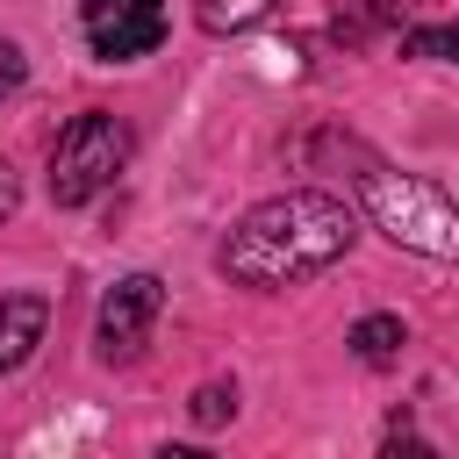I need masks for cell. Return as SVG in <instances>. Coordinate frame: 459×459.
<instances>
[{
	"instance_id": "8992f818",
	"label": "cell",
	"mask_w": 459,
	"mask_h": 459,
	"mask_svg": "<svg viewBox=\"0 0 459 459\" xmlns=\"http://www.w3.org/2000/svg\"><path fill=\"white\" fill-rule=\"evenodd\" d=\"M43 330H50V301L43 294H0V373L29 366Z\"/></svg>"
},
{
	"instance_id": "5b68a950",
	"label": "cell",
	"mask_w": 459,
	"mask_h": 459,
	"mask_svg": "<svg viewBox=\"0 0 459 459\" xmlns=\"http://www.w3.org/2000/svg\"><path fill=\"white\" fill-rule=\"evenodd\" d=\"M86 43L108 65L158 50L165 43V0H86Z\"/></svg>"
},
{
	"instance_id": "7c38bea8",
	"label": "cell",
	"mask_w": 459,
	"mask_h": 459,
	"mask_svg": "<svg viewBox=\"0 0 459 459\" xmlns=\"http://www.w3.org/2000/svg\"><path fill=\"white\" fill-rule=\"evenodd\" d=\"M14 208H22V179H14V172H7V165H0V222H7V215H14Z\"/></svg>"
},
{
	"instance_id": "9c48e42d",
	"label": "cell",
	"mask_w": 459,
	"mask_h": 459,
	"mask_svg": "<svg viewBox=\"0 0 459 459\" xmlns=\"http://www.w3.org/2000/svg\"><path fill=\"white\" fill-rule=\"evenodd\" d=\"M222 416H237V387H230V380H208V387H194V423H201V430H215Z\"/></svg>"
},
{
	"instance_id": "6da1fadb",
	"label": "cell",
	"mask_w": 459,
	"mask_h": 459,
	"mask_svg": "<svg viewBox=\"0 0 459 459\" xmlns=\"http://www.w3.org/2000/svg\"><path fill=\"white\" fill-rule=\"evenodd\" d=\"M359 222L337 194H316V186H294V194H273L258 201L230 244H222V273L237 287H301L316 273H330L344 251H351Z\"/></svg>"
},
{
	"instance_id": "30bf717a",
	"label": "cell",
	"mask_w": 459,
	"mask_h": 459,
	"mask_svg": "<svg viewBox=\"0 0 459 459\" xmlns=\"http://www.w3.org/2000/svg\"><path fill=\"white\" fill-rule=\"evenodd\" d=\"M402 50H409V57H445V65H459V22H452V29H409Z\"/></svg>"
},
{
	"instance_id": "52a82bcc",
	"label": "cell",
	"mask_w": 459,
	"mask_h": 459,
	"mask_svg": "<svg viewBox=\"0 0 459 459\" xmlns=\"http://www.w3.org/2000/svg\"><path fill=\"white\" fill-rule=\"evenodd\" d=\"M351 351H359L366 366H394V351H402V316H359V323H351Z\"/></svg>"
},
{
	"instance_id": "7a4b0ae2",
	"label": "cell",
	"mask_w": 459,
	"mask_h": 459,
	"mask_svg": "<svg viewBox=\"0 0 459 459\" xmlns=\"http://www.w3.org/2000/svg\"><path fill=\"white\" fill-rule=\"evenodd\" d=\"M359 201H366L373 230H387L402 251H423V258H445V265L459 258V208L437 186H423L409 172H387V165H366Z\"/></svg>"
},
{
	"instance_id": "ba28073f",
	"label": "cell",
	"mask_w": 459,
	"mask_h": 459,
	"mask_svg": "<svg viewBox=\"0 0 459 459\" xmlns=\"http://www.w3.org/2000/svg\"><path fill=\"white\" fill-rule=\"evenodd\" d=\"M265 7L273 0H194V22L208 36H244L251 22H265Z\"/></svg>"
},
{
	"instance_id": "3957f363",
	"label": "cell",
	"mask_w": 459,
	"mask_h": 459,
	"mask_svg": "<svg viewBox=\"0 0 459 459\" xmlns=\"http://www.w3.org/2000/svg\"><path fill=\"white\" fill-rule=\"evenodd\" d=\"M122 158H129V129L115 122V115H72L65 129H57V143H50V201L57 208H79V201H93L115 172H122Z\"/></svg>"
},
{
	"instance_id": "277c9868",
	"label": "cell",
	"mask_w": 459,
	"mask_h": 459,
	"mask_svg": "<svg viewBox=\"0 0 459 459\" xmlns=\"http://www.w3.org/2000/svg\"><path fill=\"white\" fill-rule=\"evenodd\" d=\"M158 308H165V287H158V273H122L108 294H100V359H136L143 351V337H151V323H158Z\"/></svg>"
},
{
	"instance_id": "8fae6325",
	"label": "cell",
	"mask_w": 459,
	"mask_h": 459,
	"mask_svg": "<svg viewBox=\"0 0 459 459\" xmlns=\"http://www.w3.org/2000/svg\"><path fill=\"white\" fill-rule=\"evenodd\" d=\"M14 86H22V50H14L7 36H0V100H7Z\"/></svg>"
}]
</instances>
